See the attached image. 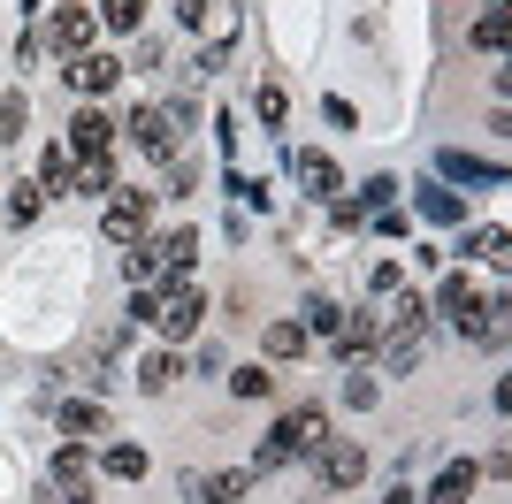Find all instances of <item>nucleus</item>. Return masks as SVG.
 I'll return each instance as SVG.
<instances>
[{
  "instance_id": "17",
  "label": "nucleus",
  "mask_w": 512,
  "mask_h": 504,
  "mask_svg": "<svg viewBox=\"0 0 512 504\" xmlns=\"http://www.w3.org/2000/svg\"><path fill=\"white\" fill-rule=\"evenodd\" d=\"M199 504H237V497H245V474H199Z\"/></svg>"
},
{
  "instance_id": "33",
  "label": "nucleus",
  "mask_w": 512,
  "mask_h": 504,
  "mask_svg": "<svg viewBox=\"0 0 512 504\" xmlns=\"http://www.w3.org/2000/svg\"><path fill=\"white\" fill-rule=\"evenodd\" d=\"M383 504H413V489H390V497H383Z\"/></svg>"
},
{
  "instance_id": "11",
  "label": "nucleus",
  "mask_w": 512,
  "mask_h": 504,
  "mask_svg": "<svg viewBox=\"0 0 512 504\" xmlns=\"http://www.w3.org/2000/svg\"><path fill=\"white\" fill-rule=\"evenodd\" d=\"M505 39H512V0H490V8L474 16V46H482V54H505Z\"/></svg>"
},
{
  "instance_id": "8",
  "label": "nucleus",
  "mask_w": 512,
  "mask_h": 504,
  "mask_svg": "<svg viewBox=\"0 0 512 504\" xmlns=\"http://www.w3.org/2000/svg\"><path fill=\"white\" fill-rule=\"evenodd\" d=\"M107 146H115V123H107L100 107H85V115L69 123V153H77V161H100Z\"/></svg>"
},
{
  "instance_id": "22",
  "label": "nucleus",
  "mask_w": 512,
  "mask_h": 504,
  "mask_svg": "<svg viewBox=\"0 0 512 504\" xmlns=\"http://www.w3.org/2000/svg\"><path fill=\"white\" fill-rule=\"evenodd\" d=\"M123 268H130V283H138V291H153V283L169 275L161 260H153V245H130V260H123Z\"/></svg>"
},
{
  "instance_id": "32",
  "label": "nucleus",
  "mask_w": 512,
  "mask_h": 504,
  "mask_svg": "<svg viewBox=\"0 0 512 504\" xmlns=\"http://www.w3.org/2000/svg\"><path fill=\"white\" fill-rule=\"evenodd\" d=\"M176 16H184V23H207L214 8H207V0H176Z\"/></svg>"
},
{
  "instance_id": "23",
  "label": "nucleus",
  "mask_w": 512,
  "mask_h": 504,
  "mask_svg": "<svg viewBox=\"0 0 512 504\" xmlns=\"http://www.w3.org/2000/svg\"><path fill=\"white\" fill-rule=\"evenodd\" d=\"M276 466H291V443H283V428H268L253 451V474H276Z\"/></svg>"
},
{
  "instance_id": "31",
  "label": "nucleus",
  "mask_w": 512,
  "mask_h": 504,
  "mask_svg": "<svg viewBox=\"0 0 512 504\" xmlns=\"http://www.w3.org/2000/svg\"><path fill=\"white\" fill-rule=\"evenodd\" d=\"M283 115H291V100H283L276 84H268V92H260V123H283Z\"/></svg>"
},
{
  "instance_id": "13",
  "label": "nucleus",
  "mask_w": 512,
  "mask_h": 504,
  "mask_svg": "<svg viewBox=\"0 0 512 504\" xmlns=\"http://www.w3.org/2000/svg\"><path fill=\"white\" fill-rule=\"evenodd\" d=\"M375 336H383V329H375V314L344 321V329H337V359H344V367H352V359H367V352H375Z\"/></svg>"
},
{
  "instance_id": "14",
  "label": "nucleus",
  "mask_w": 512,
  "mask_h": 504,
  "mask_svg": "<svg viewBox=\"0 0 512 504\" xmlns=\"http://www.w3.org/2000/svg\"><path fill=\"white\" fill-rule=\"evenodd\" d=\"M153 260H161V268H169V275H184V268H192V260H199V237H192V230H169V237H161V245H153Z\"/></svg>"
},
{
  "instance_id": "21",
  "label": "nucleus",
  "mask_w": 512,
  "mask_h": 504,
  "mask_svg": "<svg viewBox=\"0 0 512 504\" xmlns=\"http://www.w3.org/2000/svg\"><path fill=\"white\" fill-rule=\"evenodd\" d=\"M421 214H428V222H459V214H467V207H459V191L428 184V191H421Z\"/></svg>"
},
{
  "instance_id": "4",
  "label": "nucleus",
  "mask_w": 512,
  "mask_h": 504,
  "mask_svg": "<svg viewBox=\"0 0 512 504\" xmlns=\"http://www.w3.org/2000/svg\"><path fill=\"white\" fill-rule=\"evenodd\" d=\"M276 428H283V443H291V459H314V451H329V413H321V405L283 413Z\"/></svg>"
},
{
  "instance_id": "1",
  "label": "nucleus",
  "mask_w": 512,
  "mask_h": 504,
  "mask_svg": "<svg viewBox=\"0 0 512 504\" xmlns=\"http://www.w3.org/2000/svg\"><path fill=\"white\" fill-rule=\"evenodd\" d=\"M184 123H192V107H184V100H169V107H138V115H130V138H138L153 161H169V153L184 146Z\"/></svg>"
},
{
  "instance_id": "28",
  "label": "nucleus",
  "mask_w": 512,
  "mask_h": 504,
  "mask_svg": "<svg viewBox=\"0 0 512 504\" xmlns=\"http://www.w3.org/2000/svg\"><path fill=\"white\" fill-rule=\"evenodd\" d=\"M230 390H237V398H268V367H237Z\"/></svg>"
},
{
  "instance_id": "24",
  "label": "nucleus",
  "mask_w": 512,
  "mask_h": 504,
  "mask_svg": "<svg viewBox=\"0 0 512 504\" xmlns=\"http://www.w3.org/2000/svg\"><path fill=\"white\" fill-rule=\"evenodd\" d=\"M459 252H482V260H505V222H482V230H467V245Z\"/></svg>"
},
{
  "instance_id": "25",
  "label": "nucleus",
  "mask_w": 512,
  "mask_h": 504,
  "mask_svg": "<svg viewBox=\"0 0 512 504\" xmlns=\"http://www.w3.org/2000/svg\"><path fill=\"white\" fill-rule=\"evenodd\" d=\"M62 428H69V436H100L107 413H100V405H62Z\"/></svg>"
},
{
  "instance_id": "12",
  "label": "nucleus",
  "mask_w": 512,
  "mask_h": 504,
  "mask_svg": "<svg viewBox=\"0 0 512 504\" xmlns=\"http://www.w3.org/2000/svg\"><path fill=\"white\" fill-rule=\"evenodd\" d=\"M451 184H505V161H474V153H444Z\"/></svg>"
},
{
  "instance_id": "2",
  "label": "nucleus",
  "mask_w": 512,
  "mask_h": 504,
  "mask_svg": "<svg viewBox=\"0 0 512 504\" xmlns=\"http://www.w3.org/2000/svg\"><path fill=\"white\" fill-rule=\"evenodd\" d=\"M146 321L169 336V344H176V336H192V329H199V291L184 283V275H169V291L153 298V314H146Z\"/></svg>"
},
{
  "instance_id": "9",
  "label": "nucleus",
  "mask_w": 512,
  "mask_h": 504,
  "mask_svg": "<svg viewBox=\"0 0 512 504\" xmlns=\"http://www.w3.org/2000/svg\"><path fill=\"white\" fill-rule=\"evenodd\" d=\"M360 474H367V451H360V443H329V451H321V482H329V489H352Z\"/></svg>"
},
{
  "instance_id": "5",
  "label": "nucleus",
  "mask_w": 512,
  "mask_h": 504,
  "mask_svg": "<svg viewBox=\"0 0 512 504\" xmlns=\"http://www.w3.org/2000/svg\"><path fill=\"white\" fill-rule=\"evenodd\" d=\"M92 31H100V16H92V8H54L46 46H54V54H92Z\"/></svg>"
},
{
  "instance_id": "30",
  "label": "nucleus",
  "mask_w": 512,
  "mask_h": 504,
  "mask_svg": "<svg viewBox=\"0 0 512 504\" xmlns=\"http://www.w3.org/2000/svg\"><path fill=\"white\" fill-rule=\"evenodd\" d=\"M8 214H16V222H39V184H16V191H8Z\"/></svg>"
},
{
  "instance_id": "26",
  "label": "nucleus",
  "mask_w": 512,
  "mask_h": 504,
  "mask_svg": "<svg viewBox=\"0 0 512 504\" xmlns=\"http://www.w3.org/2000/svg\"><path fill=\"white\" fill-rule=\"evenodd\" d=\"M337 329H344V314L329 298H314V306H306V336H337Z\"/></svg>"
},
{
  "instance_id": "3",
  "label": "nucleus",
  "mask_w": 512,
  "mask_h": 504,
  "mask_svg": "<svg viewBox=\"0 0 512 504\" xmlns=\"http://www.w3.org/2000/svg\"><path fill=\"white\" fill-rule=\"evenodd\" d=\"M146 222H153V191H107V237H115V245H138V237H146Z\"/></svg>"
},
{
  "instance_id": "16",
  "label": "nucleus",
  "mask_w": 512,
  "mask_h": 504,
  "mask_svg": "<svg viewBox=\"0 0 512 504\" xmlns=\"http://www.w3.org/2000/svg\"><path fill=\"white\" fill-rule=\"evenodd\" d=\"M176 375H184V359H176V352H153L146 367H138V390H153V398H161V390H169Z\"/></svg>"
},
{
  "instance_id": "10",
  "label": "nucleus",
  "mask_w": 512,
  "mask_h": 504,
  "mask_svg": "<svg viewBox=\"0 0 512 504\" xmlns=\"http://www.w3.org/2000/svg\"><path fill=\"white\" fill-rule=\"evenodd\" d=\"M474 482H482V466H474V459H451L444 474H436V489H428V504H467Z\"/></svg>"
},
{
  "instance_id": "6",
  "label": "nucleus",
  "mask_w": 512,
  "mask_h": 504,
  "mask_svg": "<svg viewBox=\"0 0 512 504\" xmlns=\"http://www.w3.org/2000/svg\"><path fill=\"white\" fill-rule=\"evenodd\" d=\"M115 77H123V62H115V54H69V84H77L85 100L115 92Z\"/></svg>"
},
{
  "instance_id": "29",
  "label": "nucleus",
  "mask_w": 512,
  "mask_h": 504,
  "mask_svg": "<svg viewBox=\"0 0 512 504\" xmlns=\"http://www.w3.org/2000/svg\"><path fill=\"white\" fill-rule=\"evenodd\" d=\"M23 130V92H0V146Z\"/></svg>"
},
{
  "instance_id": "15",
  "label": "nucleus",
  "mask_w": 512,
  "mask_h": 504,
  "mask_svg": "<svg viewBox=\"0 0 512 504\" xmlns=\"http://www.w3.org/2000/svg\"><path fill=\"white\" fill-rule=\"evenodd\" d=\"M69 191H100L107 199V191H115V161H107V153L100 161H69Z\"/></svg>"
},
{
  "instance_id": "19",
  "label": "nucleus",
  "mask_w": 512,
  "mask_h": 504,
  "mask_svg": "<svg viewBox=\"0 0 512 504\" xmlns=\"http://www.w3.org/2000/svg\"><path fill=\"white\" fill-rule=\"evenodd\" d=\"M306 352V321H276L268 329V359H299Z\"/></svg>"
},
{
  "instance_id": "7",
  "label": "nucleus",
  "mask_w": 512,
  "mask_h": 504,
  "mask_svg": "<svg viewBox=\"0 0 512 504\" xmlns=\"http://www.w3.org/2000/svg\"><path fill=\"white\" fill-rule=\"evenodd\" d=\"M291 176H299V184L314 191V199H337V191H344L337 161H329V153H314V146H299V153H291Z\"/></svg>"
},
{
  "instance_id": "20",
  "label": "nucleus",
  "mask_w": 512,
  "mask_h": 504,
  "mask_svg": "<svg viewBox=\"0 0 512 504\" xmlns=\"http://www.w3.org/2000/svg\"><path fill=\"white\" fill-rule=\"evenodd\" d=\"M107 474H115V482H138V474H146V451H138V443H107Z\"/></svg>"
},
{
  "instance_id": "18",
  "label": "nucleus",
  "mask_w": 512,
  "mask_h": 504,
  "mask_svg": "<svg viewBox=\"0 0 512 504\" xmlns=\"http://www.w3.org/2000/svg\"><path fill=\"white\" fill-rule=\"evenodd\" d=\"M92 16H100L107 31H138V23H146V0H100Z\"/></svg>"
},
{
  "instance_id": "27",
  "label": "nucleus",
  "mask_w": 512,
  "mask_h": 504,
  "mask_svg": "<svg viewBox=\"0 0 512 504\" xmlns=\"http://www.w3.org/2000/svg\"><path fill=\"white\" fill-rule=\"evenodd\" d=\"M39 184H46V191H69V153H62V146H46V161H39Z\"/></svg>"
}]
</instances>
